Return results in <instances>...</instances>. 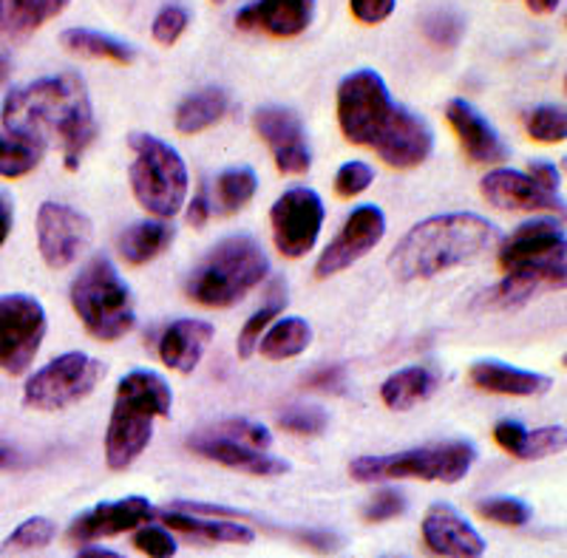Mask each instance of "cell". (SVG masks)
<instances>
[{
  "instance_id": "5",
  "label": "cell",
  "mask_w": 567,
  "mask_h": 558,
  "mask_svg": "<svg viewBox=\"0 0 567 558\" xmlns=\"http://www.w3.org/2000/svg\"><path fill=\"white\" fill-rule=\"evenodd\" d=\"M270 258L252 236H230L207 252L185 283V296L199 307L225 309L265 281Z\"/></svg>"
},
{
  "instance_id": "22",
  "label": "cell",
  "mask_w": 567,
  "mask_h": 558,
  "mask_svg": "<svg viewBox=\"0 0 567 558\" xmlns=\"http://www.w3.org/2000/svg\"><path fill=\"white\" fill-rule=\"evenodd\" d=\"M213 341V327L194 318H182L165 327L159 338V358L168 369H176L182 374H190L199 366L202 354L207 343Z\"/></svg>"
},
{
  "instance_id": "34",
  "label": "cell",
  "mask_w": 567,
  "mask_h": 558,
  "mask_svg": "<svg viewBox=\"0 0 567 558\" xmlns=\"http://www.w3.org/2000/svg\"><path fill=\"white\" fill-rule=\"evenodd\" d=\"M58 536V525L52 519H45V516H32L27 519L23 525H18V530L3 541L0 552L9 556V552H34V550H43L49 547Z\"/></svg>"
},
{
  "instance_id": "7",
  "label": "cell",
  "mask_w": 567,
  "mask_h": 558,
  "mask_svg": "<svg viewBox=\"0 0 567 558\" xmlns=\"http://www.w3.org/2000/svg\"><path fill=\"white\" fill-rule=\"evenodd\" d=\"M128 148L134 154L128 179L136 202L156 218H174L187 196V167L179 151L151 134H134Z\"/></svg>"
},
{
  "instance_id": "46",
  "label": "cell",
  "mask_w": 567,
  "mask_h": 558,
  "mask_svg": "<svg viewBox=\"0 0 567 558\" xmlns=\"http://www.w3.org/2000/svg\"><path fill=\"white\" fill-rule=\"evenodd\" d=\"M354 20H361L367 27L383 23L394 12V0H349Z\"/></svg>"
},
{
  "instance_id": "9",
  "label": "cell",
  "mask_w": 567,
  "mask_h": 558,
  "mask_svg": "<svg viewBox=\"0 0 567 558\" xmlns=\"http://www.w3.org/2000/svg\"><path fill=\"white\" fill-rule=\"evenodd\" d=\"M567 241L556 221L536 218L519 225L499 245V267L505 276H519L539 283L542 289H565L567 283Z\"/></svg>"
},
{
  "instance_id": "6",
  "label": "cell",
  "mask_w": 567,
  "mask_h": 558,
  "mask_svg": "<svg viewBox=\"0 0 567 558\" xmlns=\"http://www.w3.org/2000/svg\"><path fill=\"white\" fill-rule=\"evenodd\" d=\"M71 307L91 338L114 343L134 329L136 312L128 283L116 272L111 258L100 256L71 283Z\"/></svg>"
},
{
  "instance_id": "40",
  "label": "cell",
  "mask_w": 567,
  "mask_h": 558,
  "mask_svg": "<svg viewBox=\"0 0 567 558\" xmlns=\"http://www.w3.org/2000/svg\"><path fill=\"white\" fill-rule=\"evenodd\" d=\"M210 431L227 436V440H236L241 445H250V448L267 451L272 445V436L265 425L250 423V420H225V423L213 425Z\"/></svg>"
},
{
  "instance_id": "21",
  "label": "cell",
  "mask_w": 567,
  "mask_h": 558,
  "mask_svg": "<svg viewBox=\"0 0 567 558\" xmlns=\"http://www.w3.org/2000/svg\"><path fill=\"white\" fill-rule=\"evenodd\" d=\"M445 120L457 134L460 145H463L465 156L477 165H494V162L508 159V145L503 136L496 134L494 125L480 114L477 108L465 100H452L445 105Z\"/></svg>"
},
{
  "instance_id": "11",
  "label": "cell",
  "mask_w": 567,
  "mask_h": 558,
  "mask_svg": "<svg viewBox=\"0 0 567 558\" xmlns=\"http://www.w3.org/2000/svg\"><path fill=\"white\" fill-rule=\"evenodd\" d=\"M45 338V309L32 296H0V369L23 374Z\"/></svg>"
},
{
  "instance_id": "42",
  "label": "cell",
  "mask_w": 567,
  "mask_h": 558,
  "mask_svg": "<svg viewBox=\"0 0 567 558\" xmlns=\"http://www.w3.org/2000/svg\"><path fill=\"white\" fill-rule=\"evenodd\" d=\"M187 23H190V12L185 7L171 3L154 18V40L159 45H174L185 34Z\"/></svg>"
},
{
  "instance_id": "54",
  "label": "cell",
  "mask_w": 567,
  "mask_h": 558,
  "mask_svg": "<svg viewBox=\"0 0 567 558\" xmlns=\"http://www.w3.org/2000/svg\"><path fill=\"white\" fill-rule=\"evenodd\" d=\"M561 0H528V9L534 14H550L559 9Z\"/></svg>"
},
{
  "instance_id": "20",
  "label": "cell",
  "mask_w": 567,
  "mask_h": 558,
  "mask_svg": "<svg viewBox=\"0 0 567 558\" xmlns=\"http://www.w3.org/2000/svg\"><path fill=\"white\" fill-rule=\"evenodd\" d=\"M423 541L434 556L477 558L485 552V541L452 505H432L423 519Z\"/></svg>"
},
{
  "instance_id": "37",
  "label": "cell",
  "mask_w": 567,
  "mask_h": 558,
  "mask_svg": "<svg viewBox=\"0 0 567 558\" xmlns=\"http://www.w3.org/2000/svg\"><path fill=\"white\" fill-rule=\"evenodd\" d=\"M528 134L536 142H545V145H556V142H565L567 136V116L565 111L556 108V105H539L528 114V123H525Z\"/></svg>"
},
{
  "instance_id": "18",
  "label": "cell",
  "mask_w": 567,
  "mask_h": 558,
  "mask_svg": "<svg viewBox=\"0 0 567 558\" xmlns=\"http://www.w3.org/2000/svg\"><path fill=\"white\" fill-rule=\"evenodd\" d=\"M483 196L488 205L499 207V210H561V196L550 193L539 185L530 174H519V170H508V167H496L483 179Z\"/></svg>"
},
{
  "instance_id": "45",
  "label": "cell",
  "mask_w": 567,
  "mask_h": 558,
  "mask_svg": "<svg viewBox=\"0 0 567 558\" xmlns=\"http://www.w3.org/2000/svg\"><path fill=\"white\" fill-rule=\"evenodd\" d=\"M347 385V369L332 363V366H318L316 372H310L303 378V389L310 392H341Z\"/></svg>"
},
{
  "instance_id": "36",
  "label": "cell",
  "mask_w": 567,
  "mask_h": 558,
  "mask_svg": "<svg viewBox=\"0 0 567 558\" xmlns=\"http://www.w3.org/2000/svg\"><path fill=\"white\" fill-rule=\"evenodd\" d=\"M477 510L483 519L503 527H523L534 516V510L523 499H516V496H491V499L480 502Z\"/></svg>"
},
{
  "instance_id": "3",
  "label": "cell",
  "mask_w": 567,
  "mask_h": 558,
  "mask_svg": "<svg viewBox=\"0 0 567 558\" xmlns=\"http://www.w3.org/2000/svg\"><path fill=\"white\" fill-rule=\"evenodd\" d=\"M496 227L477 213H443L414 225L389 256V270L400 281L434 278L463 267L491 250Z\"/></svg>"
},
{
  "instance_id": "19",
  "label": "cell",
  "mask_w": 567,
  "mask_h": 558,
  "mask_svg": "<svg viewBox=\"0 0 567 558\" xmlns=\"http://www.w3.org/2000/svg\"><path fill=\"white\" fill-rule=\"evenodd\" d=\"M316 14V0H256L236 12V27L272 38H298Z\"/></svg>"
},
{
  "instance_id": "16",
  "label": "cell",
  "mask_w": 567,
  "mask_h": 558,
  "mask_svg": "<svg viewBox=\"0 0 567 558\" xmlns=\"http://www.w3.org/2000/svg\"><path fill=\"white\" fill-rule=\"evenodd\" d=\"M154 516V505L145 496H125V499L103 502V505L91 507V510H85L83 516L71 521L69 539L74 545L109 539V536H120L125 530H136L140 525H148Z\"/></svg>"
},
{
  "instance_id": "1",
  "label": "cell",
  "mask_w": 567,
  "mask_h": 558,
  "mask_svg": "<svg viewBox=\"0 0 567 558\" xmlns=\"http://www.w3.org/2000/svg\"><path fill=\"white\" fill-rule=\"evenodd\" d=\"M0 116L9 136L32 142L43 154L60 151L65 170H78L91 142L97 140L89 89L78 74H58L20 85L3 100Z\"/></svg>"
},
{
  "instance_id": "55",
  "label": "cell",
  "mask_w": 567,
  "mask_h": 558,
  "mask_svg": "<svg viewBox=\"0 0 567 558\" xmlns=\"http://www.w3.org/2000/svg\"><path fill=\"white\" fill-rule=\"evenodd\" d=\"M9 71H12V60H9V54L0 52V85L7 83Z\"/></svg>"
},
{
  "instance_id": "24",
  "label": "cell",
  "mask_w": 567,
  "mask_h": 558,
  "mask_svg": "<svg viewBox=\"0 0 567 558\" xmlns=\"http://www.w3.org/2000/svg\"><path fill=\"white\" fill-rule=\"evenodd\" d=\"M162 521L174 530L187 533L194 539L207 541V545H252L256 541V533L247 525H241L239 519H221V516H199L187 514V510H162Z\"/></svg>"
},
{
  "instance_id": "23",
  "label": "cell",
  "mask_w": 567,
  "mask_h": 558,
  "mask_svg": "<svg viewBox=\"0 0 567 558\" xmlns=\"http://www.w3.org/2000/svg\"><path fill=\"white\" fill-rule=\"evenodd\" d=\"M471 385H477L480 392L508 394V397H536L550 389V378L525 369H514L499 360H480L468 372Z\"/></svg>"
},
{
  "instance_id": "14",
  "label": "cell",
  "mask_w": 567,
  "mask_h": 558,
  "mask_svg": "<svg viewBox=\"0 0 567 558\" xmlns=\"http://www.w3.org/2000/svg\"><path fill=\"white\" fill-rule=\"evenodd\" d=\"M383 236H386V216H383L381 207H354V210L349 213L347 221H343L336 241H332V245L321 252V258H318L316 276H338V272L352 267L354 261H361L367 252H372L374 247L381 245Z\"/></svg>"
},
{
  "instance_id": "53",
  "label": "cell",
  "mask_w": 567,
  "mask_h": 558,
  "mask_svg": "<svg viewBox=\"0 0 567 558\" xmlns=\"http://www.w3.org/2000/svg\"><path fill=\"white\" fill-rule=\"evenodd\" d=\"M78 556L80 558H116V556H120V552L109 550V547H89V545H83L78 550Z\"/></svg>"
},
{
  "instance_id": "32",
  "label": "cell",
  "mask_w": 567,
  "mask_h": 558,
  "mask_svg": "<svg viewBox=\"0 0 567 558\" xmlns=\"http://www.w3.org/2000/svg\"><path fill=\"white\" fill-rule=\"evenodd\" d=\"M284 307H287V296H284L281 283H276V287L270 289L267 301L250 314V321H247L245 329H241L239 343H236V352H239L241 360H247L252 352H256L261 334L267 332V327H270L272 321H278V314L284 312Z\"/></svg>"
},
{
  "instance_id": "26",
  "label": "cell",
  "mask_w": 567,
  "mask_h": 558,
  "mask_svg": "<svg viewBox=\"0 0 567 558\" xmlns=\"http://www.w3.org/2000/svg\"><path fill=\"white\" fill-rule=\"evenodd\" d=\"M176 230L165 221H136L128 230L120 236V256L131 264V267H142V264L154 261L162 252L174 245Z\"/></svg>"
},
{
  "instance_id": "41",
  "label": "cell",
  "mask_w": 567,
  "mask_h": 558,
  "mask_svg": "<svg viewBox=\"0 0 567 558\" xmlns=\"http://www.w3.org/2000/svg\"><path fill=\"white\" fill-rule=\"evenodd\" d=\"M406 496L400 494V490L386 488L367 502V507H363V519H367L369 525H381V521L398 519V516L406 514Z\"/></svg>"
},
{
  "instance_id": "31",
  "label": "cell",
  "mask_w": 567,
  "mask_h": 558,
  "mask_svg": "<svg viewBox=\"0 0 567 558\" xmlns=\"http://www.w3.org/2000/svg\"><path fill=\"white\" fill-rule=\"evenodd\" d=\"M258 190V176L252 167H230L225 174H219L216 185H213V199L210 210L219 216H230L239 213L247 202L256 196Z\"/></svg>"
},
{
  "instance_id": "29",
  "label": "cell",
  "mask_w": 567,
  "mask_h": 558,
  "mask_svg": "<svg viewBox=\"0 0 567 558\" xmlns=\"http://www.w3.org/2000/svg\"><path fill=\"white\" fill-rule=\"evenodd\" d=\"M312 341V329L303 318H284V321L270 323L267 332L258 341V352L267 360H290L307 352Z\"/></svg>"
},
{
  "instance_id": "27",
  "label": "cell",
  "mask_w": 567,
  "mask_h": 558,
  "mask_svg": "<svg viewBox=\"0 0 567 558\" xmlns=\"http://www.w3.org/2000/svg\"><path fill=\"white\" fill-rule=\"evenodd\" d=\"M227 105H230V96H227L225 89H202L196 94H190L187 100H182V105L176 108V131L179 134H202L210 125H216L221 116L227 114Z\"/></svg>"
},
{
  "instance_id": "25",
  "label": "cell",
  "mask_w": 567,
  "mask_h": 558,
  "mask_svg": "<svg viewBox=\"0 0 567 558\" xmlns=\"http://www.w3.org/2000/svg\"><path fill=\"white\" fill-rule=\"evenodd\" d=\"M440 389V374L429 366H409L394 372L381 385L383 403L392 411H409L425 403Z\"/></svg>"
},
{
  "instance_id": "39",
  "label": "cell",
  "mask_w": 567,
  "mask_h": 558,
  "mask_svg": "<svg viewBox=\"0 0 567 558\" xmlns=\"http://www.w3.org/2000/svg\"><path fill=\"white\" fill-rule=\"evenodd\" d=\"M565 443H567V436H565V428H561V425H548V428L528 431L523 451H519V456H516V459H525V463L545 459V456L565 451Z\"/></svg>"
},
{
  "instance_id": "33",
  "label": "cell",
  "mask_w": 567,
  "mask_h": 558,
  "mask_svg": "<svg viewBox=\"0 0 567 558\" xmlns=\"http://www.w3.org/2000/svg\"><path fill=\"white\" fill-rule=\"evenodd\" d=\"M43 151L34 148L32 142L18 140V136H0V176L3 179H20L32 174L40 165Z\"/></svg>"
},
{
  "instance_id": "44",
  "label": "cell",
  "mask_w": 567,
  "mask_h": 558,
  "mask_svg": "<svg viewBox=\"0 0 567 558\" xmlns=\"http://www.w3.org/2000/svg\"><path fill=\"white\" fill-rule=\"evenodd\" d=\"M134 547L145 556H154V558H168L176 556V541L165 527H156V525H145L142 530L134 533Z\"/></svg>"
},
{
  "instance_id": "28",
  "label": "cell",
  "mask_w": 567,
  "mask_h": 558,
  "mask_svg": "<svg viewBox=\"0 0 567 558\" xmlns=\"http://www.w3.org/2000/svg\"><path fill=\"white\" fill-rule=\"evenodd\" d=\"M69 0H0V27L12 38H27L58 18Z\"/></svg>"
},
{
  "instance_id": "8",
  "label": "cell",
  "mask_w": 567,
  "mask_h": 558,
  "mask_svg": "<svg viewBox=\"0 0 567 558\" xmlns=\"http://www.w3.org/2000/svg\"><path fill=\"white\" fill-rule=\"evenodd\" d=\"M477 463V448L463 440L454 443L423 445L389 456H361L349 465V474L358 482H383V479H423V482H454L465 479L471 465Z\"/></svg>"
},
{
  "instance_id": "35",
  "label": "cell",
  "mask_w": 567,
  "mask_h": 558,
  "mask_svg": "<svg viewBox=\"0 0 567 558\" xmlns=\"http://www.w3.org/2000/svg\"><path fill=\"white\" fill-rule=\"evenodd\" d=\"M423 34L437 49H454L465 34V18L454 9H437L423 20Z\"/></svg>"
},
{
  "instance_id": "52",
  "label": "cell",
  "mask_w": 567,
  "mask_h": 558,
  "mask_svg": "<svg viewBox=\"0 0 567 558\" xmlns=\"http://www.w3.org/2000/svg\"><path fill=\"white\" fill-rule=\"evenodd\" d=\"M18 468H23V454L0 440V471H18Z\"/></svg>"
},
{
  "instance_id": "15",
  "label": "cell",
  "mask_w": 567,
  "mask_h": 558,
  "mask_svg": "<svg viewBox=\"0 0 567 558\" xmlns=\"http://www.w3.org/2000/svg\"><path fill=\"white\" fill-rule=\"evenodd\" d=\"M258 136L267 142L276 167L287 176L307 174L312 165L310 145H307V131H303L301 116L290 108H281V105H267V108H258L256 116Z\"/></svg>"
},
{
  "instance_id": "50",
  "label": "cell",
  "mask_w": 567,
  "mask_h": 558,
  "mask_svg": "<svg viewBox=\"0 0 567 558\" xmlns=\"http://www.w3.org/2000/svg\"><path fill=\"white\" fill-rule=\"evenodd\" d=\"M213 216L210 210V196L207 193H199L194 202H190V207H187V225L194 227H205L207 218Z\"/></svg>"
},
{
  "instance_id": "30",
  "label": "cell",
  "mask_w": 567,
  "mask_h": 558,
  "mask_svg": "<svg viewBox=\"0 0 567 558\" xmlns=\"http://www.w3.org/2000/svg\"><path fill=\"white\" fill-rule=\"evenodd\" d=\"M60 40H63V45L69 52L83 54V58L111 60V63L116 65H131L136 60V52L128 43L109 38V34L91 32V29H65Z\"/></svg>"
},
{
  "instance_id": "47",
  "label": "cell",
  "mask_w": 567,
  "mask_h": 558,
  "mask_svg": "<svg viewBox=\"0 0 567 558\" xmlns=\"http://www.w3.org/2000/svg\"><path fill=\"white\" fill-rule=\"evenodd\" d=\"M525 436H528V428L523 423H516V420H503V423H496L494 428V440L496 445L503 451H508L511 456H519L525 445Z\"/></svg>"
},
{
  "instance_id": "17",
  "label": "cell",
  "mask_w": 567,
  "mask_h": 558,
  "mask_svg": "<svg viewBox=\"0 0 567 558\" xmlns=\"http://www.w3.org/2000/svg\"><path fill=\"white\" fill-rule=\"evenodd\" d=\"M187 448L194 454L205 456L210 463H219L230 471H241V474L261 476V479H270V476H281L290 471V463H284L278 456H270L267 451L250 448V445H241L236 440H227V436L216 434V431H199L187 440Z\"/></svg>"
},
{
  "instance_id": "2",
  "label": "cell",
  "mask_w": 567,
  "mask_h": 558,
  "mask_svg": "<svg viewBox=\"0 0 567 558\" xmlns=\"http://www.w3.org/2000/svg\"><path fill=\"white\" fill-rule=\"evenodd\" d=\"M338 125L352 145L374 151L389 167L423 165L434 151V131L423 116L392 100L378 71L361 69L338 85Z\"/></svg>"
},
{
  "instance_id": "56",
  "label": "cell",
  "mask_w": 567,
  "mask_h": 558,
  "mask_svg": "<svg viewBox=\"0 0 567 558\" xmlns=\"http://www.w3.org/2000/svg\"><path fill=\"white\" fill-rule=\"evenodd\" d=\"M213 3H227V0H213Z\"/></svg>"
},
{
  "instance_id": "12",
  "label": "cell",
  "mask_w": 567,
  "mask_h": 558,
  "mask_svg": "<svg viewBox=\"0 0 567 558\" xmlns=\"http://www.w3.org/2000/svg\"><path fill=\"white\" fill-rule=\"evenodd\" d=\"M272 241L287 258H303L316 247L323 225V202L310 187H292L270 210Z\"/></svg>"
},
{
  "instance_id": "38",
  "label": "cell",
  "mask_w": 567,
  "mask_h": 558,
  "mask_svg": "<svg viewBox=\"0 0 567 558\" xmlns=\"http://www.w3.org/2000/svg\"><path fill=\"white\" fill-rule=\"evenodd\" d=\"M278 425L298 436H318L327 431L329 417L327 411L316 409V405H290V409L281 411Z\"/></svg>"
},
{
  "instance_id": "13",
  "label": "cell",
  "mask_w": 567,
  "mask_h": 558,
  "mask_svg": "<svg viewBox=\"0 0 567 558\" xmlns=\"http://www.w3.org/2000/svg\"><path fill=\"white\" fill-rule=\"evenodd\" d=\"M94 225L85 213L60 202H43L38 210V247L52 270H65L89 250Z\"/></svg>"
},
{
  "instance_id": "10",
  "label": "cell",
  "mask_w": 567,
  "mask_h": 558,
  "mask_svg": "<svg viewBox=\"0 0 567 558\" xmlns=\"http://www.w3.org/2000/svg\"><path fill=\"white\" fill-rule=\"evenodd\" d=\"M103 378V360L85 352H69L29 378L23 403L34 411H63L89 397Z\"/></svg>"
},
{
  "instance_id": "48",
  "label": "cell",
  "mask_w": 567,
  "mask_h": 558,
  "mask_svg": "<svg viewBox=\"0 0 567 558\" xmlns=\"http://www.w3.org/2000/svg\"><path fill=\"white\" fill-rule=\"evenodd\" d=\"M528 174L534 176V179L539 182V185L545 187V190L559 193V182H561V176H559V170H556V167L550 165V162H530Z\"/></svg>"
},
{
  "instance_id": "4",
  "label": "cell",
  "mask_w": 567,
  "mask_h": 558,
  "mask_svg": "<svg viewBox=\"0 0 567 558\" xmlns=\"http://www.w3.org/2000/svg\"><path fill=\"white\" fill-rule=\"evenodd\" d=\"M171 405L174 394L162 374L136 369L120 380L105 434V459L111 471H125L140 459L142 451L148 448L156 420L171 417Z\"/></svg>"
},
{
  "instance_id": "51",
  "label": "cell",
  "mask_w": 567,
  "mask_h": 558,
  "mask_svg": "<svg viewBox=\"0 0 567 558\" xmlns=\"http://www.w3.org/2000/svg\"><path fill=\"white\" fill-rule=\"evenodd\" d=\"M12 225H14L12 199H9L7 193H0V247L7 245L9 232H12Z\"/></svg>"
},
{
  "instance_id": "49",
  "label": "cell",
  "mask_w": 567,
  "mask_h": 558,
  "mask_svg": "<svg viewBox=\"0 0 567 558\" xmlns=\"http://www.w3.org/2000/svg\"><path fill=\"white\" fill-rule=\"evenodd\" d=\"M298 539H301L303 545L312 547V550H318V552H332V550H338V536H332V533H323V530H301V533H298Z\"/></svg>"
},
{
  "instance_id": "43",
  "label": "cell",
  "mask_w": 567,
  "mask_h": 558,
  "mask_svg": "<svg viewBox=\"0 0 567 558\" xmlns=\"http://www.w3.org/2000/svg\"><path fill=\"white\" fill-rule=\"evenodd\" d=\"M372 179L374 170L367 162H347L336 176V193L341 199H354V196H361L372 185Z\"/></svg>"
}]
</instances>
